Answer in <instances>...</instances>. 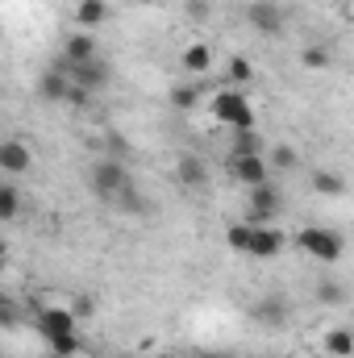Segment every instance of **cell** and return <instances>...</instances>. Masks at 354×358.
<instances>
[{
  "instance_id": "cell-1",
  "label": "cell",
  "mask_w": 354,
  "mask_h": 358,
  "mask_svg": "<svg viewBox=\"0 0 354 358\" xmlns=\"http://www.w3.org/2000/svg\"><path fill=\"white\" fill-rule=\"evenodd\" d=\"M225 242H229L238 255H250V259H275V255L288 246V238H283L275 225H246V221L229 225Z\"/></svg>"
},
{
  "instance_id": "cell-2",
  "label": "cell",
  "mask_w": 354,
  "mask_h": 358,
  "mask_svg": "<svg viewBox=\"0 0 354 358\" xmlns=\"http://www.w3.org/2000/svg\"><path fill=\"white\" fill-rule=\"evenodd\" d=\"M88 183H92V192H96L104 204H113L117 196H125L129 187H138L125 159H100V163L88 171Z\"/></svg>"
},
{
  "instance_id": "cell-3",
  "label": "cell",
  "mask_w": 354,
  "mask_h": 358,
  "mask_svg": "<svg viewBox=\"0 0 354 358\" xmlns=\"http://www.w3.org/2000/svg\"><path fill=\"white\" fill-rule=\"evenodd\" d=\"M296 246L309 255V259H321V263H338L346 255V238L330 225H304L296 234Z\"/></svg>"
},
{
  "instance_id": "cell-4",
  "label": "cell",
  "mask_w": 354,
  "mask_h": 358,
  "mask_svg": "<svg viewBox=\"0 0 354 358\" xmlns=\"http://www.w3.org/2000/svg\"><path fill=\"white\" fill-rule=\"evenodd\" d=\"M279 213H283V192H279L275 179L246 187V213H242L246 225H271Z\"/></svg>"
},
{
  "instance_id": "cell-5",
  "label": "cell",
  "mask_w": 354,
  "mask_h": 358,
  "mask_svg": "<svg viewBox=\"0 0 354 358\" xmlns=\"http://www.w3.org/2000/svg\"><path fill=\"white\" fill-rule=\"evenodd\" d=\"M213 117L229 129H250L255 125V104L242 88H221L213 96Z\"/></svg>"
},
{
  "instance_id": "cell-6",
  "label": "cell",
  "mask_w": 354,
  "mask_h": 358,
  "mask_svg": "<svg viewBox=\"0 0 354 358\" xmlns=\"http://www.w3.org/2000/svg\"><path fill=\"white\" fill-rule=\"evenodd\" d=\"M59 71L67 76V84H76V88H84V92H96L100 88H108V63L100 59V55H92V59H84V63H59Z\"/></svg>"
},
{
  "instance_id": "cell-7",
  "label": "cell",
  "mask_w": 354,
  "mask_h": 358,
  "mask_svg": "<svg viewBox=\"0 0 354 358\" xmlns=\"http://www.w3.org/2000/svg\"><path fill=\"white\" fill-rule=\"evenodd\" d=\"M225 171L234 183H242V187H255V183H267L271 179V167H267L263 155H229L225 159Z\"/></svg>"
},
{
  "instance_id": "cell-8",
  "label": "cell",
  "mask_w": 354,
  "mask_h": 358,
  "mask_svg": "<svg viewBox=\"0 0 354 358\" xmlns=\"http://www.w3.org/2000/svg\"><path fill=\"white\" fill-rule=\"evenodd\" d=\"M246 21L259 29V34H267V38H275L279 29H283V21H288V13L275 4V0H250V8H246Z\"/></svg>"
},
{
  "instance_id": "cell-9",
  "label": "cell",
  "mask_w": 354,
  "mask_h": 358,
  "mask_svg": "<svg viewBox=\"0 0 354 358\" xmlns=\"http://www.w3.org/2000/svg\"><path fill=\"white\" fill-rule=\"evenodd\" d=\"M29 167H34L29 146H25L21 138H4V142H0V171H4V176H25Z\"/></svg>"
},
{
  "instance_id": "cell-10",
  "label": "cell",
  "mask_w": 354,
  "mask_h": 358,
  "mask_svg": "<svg viewBox=\"0 0 354 358\" xmlns=\"http://www.w3.org/2000/svg\"><path fill=\"white\" fill-rule=\"evenodd\" d=\"M38 334H42V338L76 334V317H71V308H42V313H38Z\"/></svg>"
},
{
  "instance_id": "cell-11",
  "label": "cell",
  "mask_w": 354,
  "mask_h": 358,
  "mask_svg": "<svg viewBox=\"0 0 354 358\" xmlns=\"http://www.w3.org/2000/svg\"><path fill=\"white\" fill-rule=\"evenodd\" d=\"M288 300L283 296H267V300H259L255 304V321L259 325H271V329H279V325H288Z\"/></svg>"
},
{
  "instance_id": "cell-12",
  "label": "cell",
  "mask_w": 354,
  "mask_h": 358,
  "mask_svg": "<svg viewBox=\"0 0 354 358\" xmlns=\"http://www.w3.org/2000/svg\"><path fill=\"white\" fill-rule=\"evenodd\" d=\"M92 55H96V38H92L88 29L67 34V42H63V63H84Z\"/></svg>"
},
{
  "instance_id": "cell-13",
  "label": "cell",
  "mask_w": 354,
  "mask_h": 358,
  "mask_svg": "<svg viewBox=\"0 0 354 358\" xmlns=\"http://www.w3.org/2000/svg\"><path fill=\"white\" fill-rule=\"evenodd\" d=\"M267 142L263 134H259V125H250V129H234V138H229V155H263Z\"/></svg>"
},
{
  "instance_id": "cell-14",
  "label": "cell",
  "mask_w": 354,
  "mask_h": 358,
  "mask_svg": "<svg viewBox=\"0 0 354 358\" xmlns=\"http://www.w3.org/2000/svg\"><path fill=\"white\" fill-rule=\"evenodd\" d=\"M176 176L183 187H204L208 183V167H204V159H196V155H183L176 167Z\"/></svg>"
},
{
  "instance_id": "cell-15",
  "label": "cell",
  "mask_w": 354,
  "mask_h": 358,
  "mask_svg": "<svg viewBox=\"0 0 354 358\" xmlns=\"http://www.w3.org/2000/svg\"><path fill=\"white\" fill-rule=\"evenodd\" d=\"M38 92H42L46 100H71V84H67V76H63L59 67L42 71V80H38Z\"/></svg>"
},
{
  "instance_id": "cell-16",
  "label": "cell",
  "mask_w": 354,
  "mask_h": 358,
  "mask_svg": "<svg viewBox=\"0 0 354 358\" xmlns=\"http://www.w3.org/2000/svg\"><path fill=\"white\" fill-rule=\"evenodd\" d=\"M21 208H25L21 187H17V183H8V179H0V221H17V217H21Z\"/></svg>"
},
{
  "instance_id": "cell-17",
  "label": "cell",
  "mask_w": 354,
  "mask_h": 358,
  "mask_svg": "<svg viewBox=\"0 0 354 358\" xmlns=\"http://www.w3.org/2000/svg\"><path fill=\"white\" fill-rule=\"evenodd\" d=\"M76 21H80V29H96L100 21H108V4L104 0H80L76 4Z\"/></svg>"
},
{
  "instance_id": "cell-18",
  "label": "cell",
  "mask_w": 354,
  "mask_h": 358,
  "mask_svg": "<svg viewBox=\"0 0 354 358\" xmlns=\"http://www.w3.org/2000/svg\"><path fill=\"white\" fill-rule=\"evenodd\" d=\"M208 67H213V50H208L204 42H192V46L183 50V71H187V76H204Z\"/></svg>"
},
{
  "instance_id": "cell-19",
  "label": "cell",
  "mask_w": 354,
  "mask_h": 358,
  "mask_svg": "<svg viewBox=\"0 0 354 358\" xmlns=\"http://www.w3.org/2000/svg\"><path fill=\"white\" fill-rule=\"evenodd\" d=\"M225 80H229V88H246V84H255V63L242 59V55H234L229 67H225Z\"/></svg>"
},
{
  "instance_id": "cell-20",
  "label": "cell",
  "mask_w": 354,
  "mask_h": 358,
  "mask_svg": "<svg viewBox=\"0 0 354 358\" xmlns=\"http://www.w3.org/2000/svg\"><path fill=\"white\" fill-rule=\"evenodd\" d=\"M313 192L317 196H346V179L338 171H313Z\"/></svg>"
},
{
  "instance_id": "cell-21",
  "label": "cell",
  "mask_w": 354,
  "mask_h": 358,
  "mask_svg": "<svg viewBox=\"0 0 354 358\" xmlns=\"http://www.w3.org/2000/svg\"><path fill=\"white\" fill-rule=\"evenodd\" d=\"M321 346H325L334 358H351L354 355V334H351V329H330Z\"/></svg>"
},
{
  "instance_id": "cell-22",
  "label": "cell",
  "mask_w": 354,
  "mask_h": 358,
  "mask_svg": "<svg viewBox=\"0 0 354 358\" xmlns=\"http://www.w3.org/2000/svg\"><path fill=\"white\" fill-rule=\"evenodd\" d=\"M113 208H121V213H129V217H146V213H150V200H146L138 187H129L125 196L113 200Z\"/></svg>"
},
{
  "instance_id": "cell-23",
  "label": "cell",
  "mask_w": 354,
  "mask_h": 358,
  "mask_svg": "<svg viewBox=\"0 0 354 358\" xmlns=\"http://www.w3.org/2000/svg\"><path fill=\"white\" fill-rule=\"evenodd\" d=\"M196 104H200V92H196V84H187V80H183V84H176V88H171V108H176V113H192Z\"/></svg>"
},
{
  "instance_id": "cell-24",
  "label": "cell",
  "mask_w": 354,
  "mask_h": 358,
  "mask_svg": "<svg viewBox=\"0 0 354 358\" xmlns=\"http://www.w3.org/2000/svg\"><path fill=\"white\" fill-rule=\"evenodd\" d=\"M46 346L55 350V358H76L80 355V334H55V338H46Z\"/></svg>"
},
{
  "instance_id": "cell-25",
  "label": "cell",
  "mask_w": 354,
  "mask_h": 358,
  "mask_svg": "<svg viewBox=\"0 0 354 358\" xmlns=\"http://www.w3.org/2000/svg\"><path fill=\"white\" fill-rule=\"evenodd\" d=\"M300 63H304L309 71H325V67L334 63V55H330L325 46H304V55H300Z\"/></svg>"
},
{
  "instance_id": "cell-26",
  "label": "cell",
  "mask_w": 354,
  "mask_h": 358,
  "mask_svg": "<svg viewBox=\"0 0 354 358\" xmlns=\"http://www.w3.org/2000/svg\"><path fill=\"white\" fill-rule=\"evenodd\" d=\"M267 167H275V171H292V167H296V150H292V146H275V155H271Z\"/></svg>"
},
{
  "instance_id": "cell-27",
  "label": "cell",
  "mask_w": 354,
  "mask_h": 358,
  "mask_svg": "<svg viewBox=\"0 0 354 358\" xmlns=\"http://www.w3.org/2000/svg\"><path fill=\"white\" fill-rule=\"evenodd\" d=\"M317 300H321V304H342V300H346V292H342L334 279H325V283L317 287Z\"/></svg>"
},
{
  "instance_id": "cell-28",
  "label": "cell",
  "mask_w": 354,
  "mask_h": 358,
  "mask_svg": "<svg viewBox=\"0 0 354 358\" xmlns=\"http://www.w3.org/2000/svg\"><path fill=\"white\" fill-rule=\"evenodd\" d=\"M17 321H21V308H17L8 296H0V329H13Z\"/></svg>"
},
{
  "instance_id": "cell-29",
  "label": "cell",
  "mask_w": 354,
  "mask_h": 358,
  "mask_svg": "<svg viewBox=\"0 0 354 358\" xmlns=\"http://www.w3.org/2000/svg\"><path fill=\"white\" fill-rule=\"evenodd\" d=\"M187 358H234V355H221V350H192Z\"/></svg>"
},
{
  "instance_id": "cell-30",
  "label": "cell",
  "mask_w": 354,
  "mask_h": 358,
  "mask_svg": "<svg viewBox=\"0 0 354 358\" xmlns=\"http://www.w3.org/2000/svg\"><path fill=\"white\" fill-rule=\"evenodd\" d=\"M187 8H192V17H204V8H208V4H204V0H187Z\"/></svg>"
},
{
  "instance_id": "cell-31",
  "label": "cell",
  "mask_w": 354,
  "mask_h": 358,
  "mask_svg": "<svg viewBox=\"0 0 354 358\" xmlns=\"http://www.w3.org/2000/svg\"><path fill=\"white\" fill-rule=\"evenodd\" d=\"M155 358H179V355H167V350H163V355H155Z\"/></svg>"
},
{
  "instance_id": "cell-32",
  "label": "cell",
  "mask_w": 354,
  "mask_h": 358,
  "mask_svg": "<svg viewBox=\"0 0 354 358\" xmlns=\"http://www.w3.org/2000/svg\"><path fill=\"white\" fill-rule=\"evenodd\" d=\"M50 358H55V355H50Z\"/></svg>"
}]
</instances>
